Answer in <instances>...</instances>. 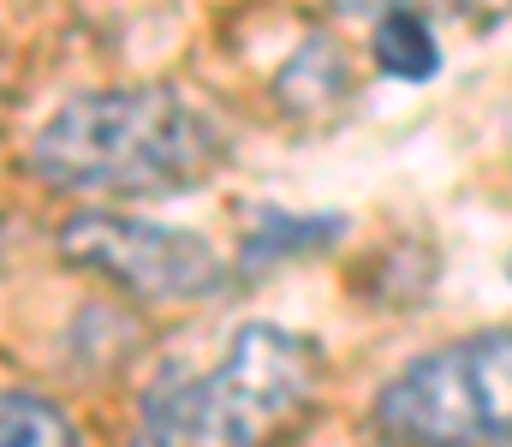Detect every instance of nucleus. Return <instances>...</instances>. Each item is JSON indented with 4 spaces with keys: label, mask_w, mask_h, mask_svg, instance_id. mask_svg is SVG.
<instances>
[{
    "label": "nucleus",
    "mask_w": 512,
    "mask_h": 447,
    "mask_svg": "<svg viewBox=\"0 0 512 447\" xmlns=\"http://www.w3.org/2000/svg\"><path fill=\"white\" fill-rule=\"evenodd\" d=\"M340 233H346V221H340V215H316V221L268 215V221H262V233L245 245V257L262 263V257H286V251H316V245H328V239H340Z\"/></svg>",
    "instance_id": "obj_8"
},
{
    "label": "nucleus",
    "mask_w": 512,
    "mask_h": 447,
    "mask_svg": "<svg viewBox=\"0 0 512 447\" xmlns=\"http://www.w3.org/2000/svg\"><path fill=\"white\" fill-rule=\"evenodd\" d=\"M459 12H465L471 24H483V30H489V24H507V18H512V0H459Z\"/></svg>",
    "instance_id": "obj_9"
},
{
    "label": "nucleus",
    "mask_w": 512,
    "mask_h": 447,
    "mask_svg": "<svg viewBox=\"0 0 512 447\" xmlns=\"http://www.w3.org/2000/svg\"><path fill=\"white\" fill-rule=\"evenodd\" d=\"M322 388L316 340L245 322L209 376H173L143 394L137 447H274Z\"/></svg>",
    "instance_id": "obj_2"
},
{
    "label": "nucleus",
    "mask_w": 512,
    "mask_h": 447,
    "mask_svg": "<svg viewBox=\"0 0 512 447\" xmlns=\"http://www.w3.org/2000/svg\"><path fill=\"white\" fill-rule=\"evenodd\" d=\"M507 275H512V263H507Z\"/></svg>",
    "instance_id": "obj_12"
},
{
    "label": "nucleus",
    "mask_w": 512,
    "mask_h": 447,
    "mask_svg": "<svg viewBox=\"0 0 512 447\" xmlns=\"http://www.w3.org/2000/svg\"><path fill=\"white\" fill-rule=\"evenodd\" d=\"M399 447H512V328L411 358L376 400Z\"/></svg>",
    "instance_id": "obj_3"
},
{
    "label": "nucleus",
    "mask_w": 512,
    "mask_h": 447,
    "mask_svg": "<svg viewBox=\"0 0 512 447\" xmlns=\"http://www.w3.org/2000/svg\"><path fill=\"white\" fill-rule=\"evenodd\" d=\"M60 257L78 269H96L120 281L126 293L155 304H185V298H215L227 287V257L185 227H161L120 209H84L60 227Z\"/></svg>",
    "instance_id": "obj_4"
},
{
    "label": "nucleus",
    "mask_w": 512,
    "mask_h": 447,
    "mask_svg": "<svg viewBox=\"0 0 512 447\" xmlns=\"http://www.w3.org/2000/svg\"><path fill=\"white\" fill-rule=\"evenodd\" d=\"M280 90H286V108H310V102H334V96H346V60L328 48V42H310L292 66H286V78H280Z\"/></svg>",
    "instance_id": "obj_7"
},
{
    "label": "nucleus",
    "mask_w": 512,
    "mask_h": 447,
    "mask_svg": "<svg viewBox=\"0 0 512 447\" xmlns=\"http://www.w3.org/2000/svg\"><path fill=\"white\" fill-rule=\"evenodd\" d=\"M507 132H512V114H507Z\"/></svg>",
    "instance_id": "obj_11"
},
{
    "label": "nucleus",
    "mask_w": 512,
    "mask_h": 447,
    "mask_svg": "<svg viewBox=\"0 0 512 447\" xmlns=\"http://www.w3.org/2000/svg\"><path fill=\"white\" fill-rule=\"evenodd\" d=\"M221 161V132L179 90H90L54 108L30 144V173L60 191L179 197Z\"/></svg>",
    "instance_id": "obj_1"
},
{
    "label": "nucleus",
    "mask_w": 512,
    "mask_h": 447,
    "mask_svg": "<svg viewBox=\"0 0 512 447\" xmlns=\"http://www.w3.org/2000/svg\"><path fill=\"white\" fill-rule=\"evenodd\" d=\"M322 6H334V12H346V18H364V12H399V6H411V0H322Z\"/></svg>",
    "instance_id": "obj_10"
},
{
    "label": "nucleus",
    "mask_w": 512,
    "mask_h": 447,
    "mask_svg": "<svg viewBox=\"0 0 512 447\" xmlns=\"http://www.w3.org/2000/svg\"><path fill=\"white\" fill-rule=\"evenodd\" d=\"M376 60H382L387 78H405V84H423V78H435V72H441L435 30H429V24H423L411 6L387 12L382 30H376Z\"/></svg>",
    "instance_id": "obj_5"
},
{
    "label": "nucleus",
    "mask_w": 512,
    "mask_h": 447,
    "mask_svg": "<svg viewBox=\"0 0 512 447\" xmlns=\"http://www.w3.org/2000/svg\"><path fill=\"white\" fill-rule=\"evenodd\" d=\"M0 447H84L72 418L36 394H0Z\"/></svg>",
    "instance_id": "obj_6"
}]
</instances>
